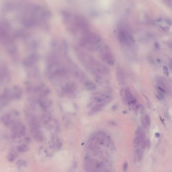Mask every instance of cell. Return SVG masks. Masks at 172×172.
Segmentation results:
<instances>
[{"mask_svg":"<svg viewBox=\"0 0 172 172\" xmlns=\"http://www.w3.org/2000/svg\"><path fill=\"white\" fill-rule=\"evenodd\" d=\"M33 134H34V138L35 139V140H37V142H43V139H44L43 136L40 131L38 132H36L35 133Z\"/></svg>","mask_w":172,"mask_h":172,"instance_id":"2e32d148","label":"cell"},{"mask_svg":"<svg viewBox=\"0 0 172 172\" xmlns=\"http://www.w3.org/2000/svg\"><path fill=\"white\" fill-rule=\"evenodd\" d=\"M150 145H151V143H150V139H147L146 140V146L148 148H150Z\"/></svg>","mask_w":172,"mask_h":172,"instance_id":"44dd1931","label":"cell"},{"mask_svg":"<svg viewBox=\"0 0 172 172\" xmlns=\"http://www.w3.org/2000/svg\"><path fill=\"white\" fill-rule=\"evenodd\" d=\"M128 168V164L127 162H125L123 166V172H127Z\"/></svg>","mask_w":172,"mask_h":172,"instance_id":"ffe728a7","label":"cell"},{"mask_svg":"<svg viewBox=\"0 0 172 172\" xmlns=\"http://www.w3.org/2000/svg\"><path fill=\"white\" fill-rule=\"evenodd\" d=\"M26 164V162L25 161H23V160H19L17 162L18 166H25V165Z\"/></svg>","mask_w":172,"mask_h":172,"instance_id":"d6986e66","label":"cell"},{"mask_svg":"<svg viewBox=\"0 0 172 172\" xmlns=\"http://www.w3.org/2000/svg\"><path fill=\"white\" fill-rule=\"evenodd\" d=\"M142 148H139L136 151V156H137L138 161H141L143 157V151Z\"/></svg>","mask_w":172,"mask_h":172,"instance_id":"e0dca14e","label":"cell"},{"mask_svg":"<svg viewBox=\"0 0 172 172\" xmlns=\"http://www.w3.org/2000/svg\"><path fill=\"white\" fill-rule=\"evenodd\" d=\"M117 77L118 81L121 84H123L125 83V76L123 70L119 67L117 70Z\"/></svg>","mask_w":172,"mask_h":172,"instance_id":"30bf717a","label":"cell"},{"mask_svg":"<svg viewBox=\"0 0 172 172\" xmlns=\"http://www.w3.org/2000/svg\"><path fill=\"white\" fill-rule=\"evenodd\" d=\"M77 86L73 82H69L65 85L64 91L67 94H72L76 90Z\"/></svg>","mask_w":172,"mask_h":172,"instance_id":"9c48e42d","label":"cell"},{"mask_svg":"<svg viewBox=\"0 0 172 172\" xmlns=\"http://www.w3.org/2000/svg\"><path fill=\"white\" fill-rule=\"evenodd\" d=\"M118 38L120 42L123 44H130L133 42L132 37L129 31L125 28L120 29L118 32Z\"/></svg>","mask_w":172,"mask_h":172,"instance_id":"3957f363","label":"cell"},{"mask_svg":"<svg viewBox=\"0 0 172 172\" xmlns=\"http://www.w3.org/2000/svg\"><path fill=\"white\" fill-rule=\"evenodd\" d=\"M2 123H3L6 126H10V125L12 124V120L11 119V117L9 115H4L2 118L1 120Z\"/></svg>","mask_w":172,"mask_h":172,"instance_id":"5bb4252c","label":"cell"},{"mask_svg":"<svg viewBox=\"0 0 172 172\" xmlns=\"http://www.w3.org/2000/svg\"><path fill=\"white\" fill-rule=\"evenodd\" d=\"M141 122H142V126L144 128L147 129L148 128H150V124H151V119L150 116L148 115H145V116L142 118Z\"/></svg>","mask_w":172,"mask_h":172,"instance_id":"8fae6325","label":"cell"},{"mask_svg":"<svg viewBox=\"0 0 172 172\" xmlns=\"http://www.w3.org/2000/svg\"><path fill=\"white\" fill-rule=\"evenodd\" d=\"M80 44L84 47L89 50H96L100 44L101 39L98 34L92 32L88 29L80 34Z\"/></svg>","mask_w":172,"mask_h":172,"instance_id":"6da1fadb","label":"cell"},{"mask_svg":"<svg viewBox=\"0 0 172 172\" xmlns=\"http://www.w3.org/2000/svg\"><path fill=\"white\" fill-rule=\"evenodd\" d=\"M28 148L25 144H21L17 147V151L18 153H25L28 151Z\"/></svg>","mask_w":172,"mask_h":172,"instance_id":"9a60e30c","label":"cell"},{"mask_svg":"<svg viewBox=\"0 0 172 172\" xmlns=\"http://www.w3.org/2000/svg\"><path fill=\"white\" fill-rule=\"evenodd\" d=\"M134 143L137 147H138L140 145L142 150L145 149L146 147L145 134L143 130L141 129V128H138L136 131Z\"/></svg>","mask_w":172,"mask_h":172,"instance_id":"277c9868","label":"cell"},{"mask_svg":"<svg viewBox=\"0 0 172 172\" xmlns=\"http://www.w3.org/2000/svg\"><path fill=\"white\" fill-rule=\"evenodd\" d=\"M125 100L130 105H133L135 104V99H134L132 93L129 88H126L124 92Z\"/></svg>","mask_w":172,"mask_h":172,"instance_id":"52a82bcc","label":"cell"},{"mask_svg":"<svg viewBox=\"0 0 172 172\" xmlns=\"http://www.w3.org/2000/svg\"><path fill=\"white\" fill-rule=\"evenodd\" d=\"M85 87L88 91H93L96 89V85L95 83L90 81H87L85 83Z\"/></svg>","mask_w":172,"mask_h":172,"instance_id":"4fadbf2b","label":"cell"},{"mask_svg":"<svg viewBox=\"0 0 172 172\" xmlns=\"http://www.w3.org/2000/svg\"><path fill=\"white\" fill-rule=\"evenodd\" d=\"M93 100L94 102H96V104L102 103L106 104L111 102L112 100L111 96L108 95V94H103L99 93L98 94L95 93L93 97Z\"/></svg>","mask_w":172,"mask_h":172,"instance_id":"5b68a950","label":"cell"},{"mask_svg":"<svg viewBox=\"0 0 172 172\" xmlns=\"http://www.w3.org/2000/svg\"><path fill=\"white\" fill-rule=\"evenodd\" d=\"M11 131L12 135L14 137H21L25 134V128L22 123H17L13 124Z\"/></svg>","mask_w":172,"mask_h":172,"instance_id":"8992f818","label":"cell"},{"mask_svg":"<svg viewBox=\"0 0 172 172\" xmlns=\"http://www.w3.org/2000/svg\"><path fill=\"white\" fill-rule=\"evenodd\" d=\"M36 56L34 55L30 56L29 57H27L24 61V64L26 66H31L33 65L36 61Z\"/></svg>","mask_w":172,"mask_h":172,"instance_id":"7c38bea8","label":"cell"},{"mask_svg":"<svg viewBox=\"0 0 172 172\" xmlns=\"http://www.w3.org/2000/svg\"><path fill=\"white\" fill-rule=\"evenodd\" d=\"M15 158H16V156L13 153H9L7 155V159L9 162H10L14 161Z\"/></svg>","mask_w":172,"mask_h":172,"instance_id":"ac0fdd59","label":"cell"},{"mask_svg":"<svg viewBox=\"0 0 172 172\" xmlns=\"http://www.w3.org/2000/svg\"><path fill=\"white\" fill-rule=\"evenodd\" d=\"M100 56L102 61L108 65L113 66L115 63V56L110 47L107 45H103L100 48Z\"/></svg>","mask_w":172,"mask_h":172,"instance_id":"7a4b0ae2","label":"cell"},{"mask_svg":"<svg viewBox=\"0 0 172 172\" xmlns=\"http://www.w3.org/2000/svg\"><path fill=\"white\" fill-rule=\"evenodd\" d=\"M105 104L97 103L94 105L93 107H91V108L90 109L88 112V115H93L96 114L102 110L103 108L105 106Z\"/></svg>","mask_w":172,"mask_h":172,"instance_id":"ba28073f","label":"cell"}]
</instances>
